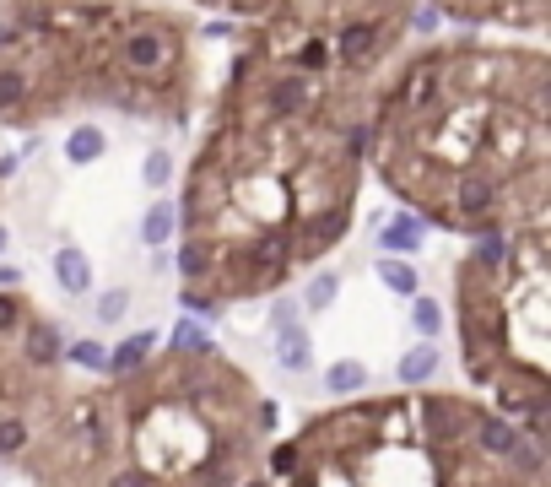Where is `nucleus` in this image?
I'll use <instances>...</instances> for the list:
<instances>
[{
  "mask_svg": "<svg viewBox=\"0 0 551 487\" xmlns=\"http://www.w3.org/2000/svg\"><path fill=\"white\" fill-rule=\"evenodd\" d=\"M238 487H276V482H265V477H254V482H238Z\"/></svg>",
  "mask_w": 551,
  "mask_h": 487,
  "instance_id": "72a5a7b5",
  "label": "nucleus"
},
{
  "mask_svg": "<svg viewBox=\"0 0 551 487\" xmlns=\"http://www.w3.org/2000/svg\"><path fill=\"white\" fill-rule=\"evenodd\" d=\"M303 466H308V450H303L298 439H292V444H276V450H271V471H276V477H298Z\"/></svg>",
  "mask_w": 551,
  "mask_h": 487,
  "instance_id": "393cba45",
  "label": "nucleus"
},
{
  "mask_svg": "<svg viewBox=\"0 0 551 487\" xmlns=\"http://www.w3.org/2000/svg\"><path fill=\"white\" fill-rule=\"evenodd\" d=\"M314 82L308 76H298V71H281V76H271L265 82V92H260V103H265V114L271 120H303L308 109H314Z\"/></svg>",
  "mask_w": 551,
  "mask_h": 487,
  "instance_id": "7ed1b4c3",
  "label": "nucleus"
},
{
  "mask_svg": "<svg viewBox=\"0 0 551 487\" xmlns=\"http://www.w3.org/2000/svg\"><path fill=\"white\" fill-rule=\"evenodd\" d=\"M298 314H303V309L292 304V298H281V304L271 309V331H281V325H292V320H298Z\"/></svg>",
  "mask_w": 551,
  "mask_h": 487,
  "instance_id": "c85d7f7f",
  "label": "nucleus"
},
{
  "mask_svg": "<svg viewBox=\"0 0 551 487\" xmlns=\"http://www.w3.org/2000/svg\"><path fill=\"white\" fill-rule=\"evenodd\" d=\"M184 309L190 314H200V320H217V314L227 309L217 293H211V287H184Z\"/></svg>",
  "mask_w": 551,
  "mask_h": 487,
  "instance_id": "a878e982",
  "label": "nucleus"
},
{
  "mask_svg": "<svg viewBox=\"0 0 551 487\" xmlns=\"http://www.w3.org/2000/svg\"><path fill=\"white\" fill-rule=\"evenodd\" d=\"M33 444V423L22 412H0V460H22Z\"/></svg>",
  "mask_w": 551,
  "mask_h": 487,
  "instance_id": "a211bd4d",
  "label": "nucleus"
},
{
  "mask_svg": "<svg viewBox=\"0 0 551 487\" xmlns=\"http://www.w3.org/2000/svg\"><path fill=\"white\" fill-rule=\"evenodd\" d=\"M411 331L422 336V341H438L443 336V304H438V298H427V293L411 298Z\"/></svg>",
  "mask_w": 551,
  "mask_h": 487,
  "instance_id": "4be33fe9",
  "label": "nucleus"
},
{
  "mask_svg": "<svg viewBox=\"0 0 551 487\" xmlns=\"http://www.w3.org/2000/svg\"><path fill=\"white\" fill-rule=\"evenodd\" d=\"M130 304H136L130 287H103V293L92 298V320H98V325H119L130 314Z\"/></svg>",
  "mask_w": 551,
  "mask_h": 487,
  "instance_id": "412c9836",
  "label": "nucleus"
},
{
  "mask_svg": "<svg viewBox=\"0 0 551 487\" xmlns=\"http://www.w3.org/2000/svg\"><path fill=\"white\" fill-rule=\"evenodd\" d=\"M152 271H157V276L173 271V249H152Z\"/></svg>",
  "mask_w": 551,
  "mask_h": 487,
  "instance_id": "7c9ffc66",
  "label": "nucleus"
},
{
  "mask_svg": "<svg viewBox=\"0 0 551 487\" xmlns=\"http://www.w3.org/2000/svg\"><path fill=\"white\" fill-rule=\"evenodd\" d=\"M325 65H335V60H330V44H325V38H303L298 55H292V71H298V76H314V71H325Z\"/></svg>",
  "mask_w": 551,
  "mask_h": 487,
  "instance_id": "5701e85b",
  "label": "nucleus"
},
{
  "mask_svg": "<svg viewBox=\"0 0 551 487\" xmlns=\"http://www.w3.org/2000/svg\"><path fill=\"white\" fill-rule=\"evenodd\" d=\"M6 249H11V228L0 222V260H6Z\"/></svg>",
  "mask_w": 551,
  "mask_h": 487,
  "instance_id": "473e14b6",
  "label": "nucleus"
},
{
  "mask_svg": "<svg viewBox=\"0 0 551 487\" xmlns=\"http://www.w3.org/2000/svg\"><path fill=\"white\" fill-rule=\"evenodd\" d=\"M438 22H443V6H433V0H422V6L406 11V28L411 33H438Z\"/></svg>",
  "mask_w": 551,
  "mask_h": 487,
  "instance_id": "bb28decb",
  "label": "nucleus"
},
{
  "mask_svg": "<svg viewBox=\"0 0 551 487\" xmlns=\"http://www.w3.org/2000/svg\"><path fill=\"white\" fill-rule=\"evenodd\" d=\"M335 298H341V271H314V276L303 282L298 309H308V314H325V309H335Z\"/></svg>",
  "mask_w": 551,
  "mask_h": 487,
  "instance_id": "f3484780",
  "label": "nucleus"
},
{
  "mask_svg": "<svg viewBox=\"0 0 551 487\" xmlns=\"http://www.w3.org/2000/svg\"><path fill=\"white\" fill-rule=\"evenodd\" d=\"M152 352H157V331H136V336H125L119 347H109V368L103 374H114V379H136L146 363H152Z\"/></svg>",
  "mask_w": 551,
  "mask_h": 487,
  "instance_id": "9d476101",
  "label": "nucleus"
},
{
  "mask_svg": "<svg viewBox=\"0 0 551 487\" xmlns=\"http://www.w3.org/2000/svg\"><path fill=\"white\" fill-rule=\"evenodd\" d=\"M217 6H244V0H217Z\"/></svg>",
  "mask_w": 551,
  "mask_h": 487,
  "instance_id": "f704fd0d",
  "label": "nucleus"
},
{
  "mask_svg": "<svg viewBox=\"0 0 551 487\" xmlns=\"http://www.w3.org/2000/svg\"><path fill=\"white\" fill-rule=\"evenodd\" d=\"M271 347H276V363L287 368V374H308V368H314V336H308L303 320L271 331Z\"/></svg>",
  "mask_w": 551,
  "mask_h": 487,
  "instance_id": "1a4fd4ad",
  "label": "nucleus"
},
{
  "mask_svg": "<svg viewBox=\"0 0 551 487\" xmlns=\"http://www.w3.org/2000/svg\"><path fill=\"white\" fill-rule=\"evenodd\" d=\"M17 174V157H0V179H11Z\"/></svg>",
  "mask_w": 551,
  "mask_h": 487,
  "instance_id": "2f4dec72",
  "label": "nucleus"
},
{
  "mask_svg": "<svg viewBox=\"0 0 551 487\" xmlns=\"http://www.w3.org/2000/svg\"><path fill=\"white\" fill-rule=\"evenodd\" d=\"M438 368H443L438 347H433V341H416V347H406V352H400L395 374H400V385L422 390V385H433V379H438Z\"/></svg>",
  "mask_w": 551,
  "mask_h": 487,
  "instance_id": "f8f14e48",
  "label": "nucleus"
},
{
  "mask_svg": "<svg viewBox=\"0 0 551 487\" xmlns=\"http://www.w3.org/2000/svg\"><path fill=\"white\" fill-rule=\"evenodd\" d=\"M384 22L379 17H346L335 28V44H330V60L346 65V71H368L373 60L384 55Z\"/></svg>",
  "mask_w": 551,
  "mask_h": 487,
  "instance_id": "f03ea898",
  "label": "nucleus"
},
{
  "mask_svg": "<svg viewBox=\"0 0 551 487\" xmlns=\"http://www.w3.org/2000/svg\"><path fill=\"white\" fill-rule=\"evenodd\" d=\"M103 487H163V482H157V477H146L141 466H130V460H125L119 471H109V477H103Z\"/></svg>",
  "mask_w": 551,
  "mask_h": 487,
  "instance_id": "cd10ccee",
  "label": "nucleus"
},
{
  "mask_svg": "<svg viewBox=\"0 0 551 487\" xmlns=\"http://www.w3.org/2000/svg\"><path fill=\"white\" fill-rule=\"evenodd\" d=\"M179 60H184V44L168 22H136L114 44V65L125 76H136V82H163Z\"/></svg>",
  "mask_w": 551,
  "mask_h": 487,
  "instance_id": "f257e3e1",
  "label": "nucleus"
},
{
  "mask_svg": "<svg viewBox=\"0 0 551 487\" xmlns=\"http://www.w3.org/2000/svg\"><path fill=\"white\" fill-rule=\"evenodd\" d=\"M60 363H76L82 374H103V368H109V347H103L98 336H76V341H65Z\"/></svg>",
  "mask_w": 551,
  "mask_h": 487,
  "instance_id": "6ab92c4d",
  "label": "nucleus"
},
{
  "mask_svg": "<svg viewBox=\"0 0 551 487\" xmlns=\"http://www.w3.org/2000/svg\"><path fill=\"white\" fill-rule=\"evenodd\" d=\"M379 282L395 298H416V293H422V271H416L411 260H400V255H379Z\"/></svg>",
  "mask_w": 551,
  "mask_h": 487,
  "instance_id": "dca6fc26",
  "label": "nucleus"
},
{
  "mask_svg": "<svg viewBox=\"0 0 551 487\" xmlns=\"http://www.w3.org/2000/svg\"><path fill=\"white\" fill-rule=\"evenodd\" d=\"M49 271H55V287H60L65 298H87L92 293V260H87V249L60 244L55 260H49Z\"/></svg>",
  "mask_w": 551,
  "mask_h": 487,
  "instance_id": "0eeeda50",
  "label": "nucleus"
},
{
  "mask_svg": "<svg viewBox=\"0 0 551 487\" xmlns=\"http://www.w3.org/2000/svg\"><path fill=\"white\" fill-rule=\"evenodd\" d=\"M173 233H179V206H173L168 195H157V201L141 212V244L146 249H168Z\"/></svg>",
  "mask_w": 551,
  "mask_h": 487,
  "instance_id": "ddd939ff",
  "label": "nucleus"
},
{
  "mask_svg": "<svg viewBox=\"0 0 551 487\" xmlns=\"http://www.w3.org/2000/svg\"><path fill=\"white\" fill-rule=\"evenodd\" d=\"M33 98H38V82H33V71L22 60H0V120H28L33 114Z\"/></svg>",
  "mask_w": 551,
  "mask_h": 487,
  "instance_id": "39448f33",
  "label": "nucleus"
},
{
  "mask_svg": "<svg viewBox=\"0 0 551 487\" xmlns=\"http://www.w3.org/2000/svg\"><path fill=\"white\" fill-rule=\"evenodd\" d=\"M422 244H427V217L422 212H395V217L379 222V249L384 255L411 260V255H422Z\"/></svg>",
  "mask_w": 551,
  "mask_h": 487,
  "instance_id": "423d86ee",
  "label": "nucleus"
},
{
  "mask_svg": "<svg viewBox=\"0 0 551 487\" xmlns=\"http://www.w3.org/2000/svg\"><path fill=\"white\" fill-rule=\"evenodd\" d=\"M168 352H173V358H211V352H217V341H211V331L200 320H179V325H173Z\"/></svg>",
  "mask_w": 551,
  "mask_h": 487,
  "instance_id": "2eb2a0df",
  "label": "nucleus"
},
{
  "mask_svg": "<svg viewBox=\"0 0 551 487\" xmlns=\"http://www.w3.org/2000/svg\"><path fill=\"white\" fill-rule=\"evenodd\" d=\"M22 363L28 368H55L60 358H65V331L55 320H49V314H28V320H22Z\"/></svg>",
  "mask_w": 551,
  "mask_h": 487,
  "instance_id": "20e7f679",
  "label": "nucleus"
},
{
  "mask_svg": "<svg viewBox=\"0 0 551 487\" xmlns=\"http://www.w3.org/2000/svg\"><path fill=\"white\" fill-rule=\"evenodd\" d=\"M28 314L33 309H28V298H22V293H0V336H17Z\"/></svg>",
  "mask_w": 551,
  "mask_h": 487,
  "instance_id": "b1692460",
  "label": "nucleus"
},
{
  "mask_svg": "<svg viewBox=\"0 0 551 487\" xmlns=\"http://www.w3.org/2000/svg\"><path fill=\"white\" fill-rule=\"evenodd\" d=\"M103 152H109V130L103 125H71V136H65V163L71 168H92V163H103Z\"/></svg>",
  "mask_w": 551,
  "mask_h": 487,
  "instance_id": "9b49d317",
  "label": "nucleus"
},
{
  "mask_svg": "<svg viewBox=\"0 0 551 487\" xmlns=\"http://www.w3.org/2000/svg\"><path fill=\"white\" fill-rule=\"evenodd\" d=\"M173 271L184 276V287H200L211 282V271H217V239H206V233H195V239H184L173 249Z\"/></svg>",
  "mask_w": 551,
  "mask_h": 487,
  "instance_id": "6e6552de",
  "label": "nucleus"
},
{
  "mask_svg": "<svg viewBox=\"0 0 551 487\" xmlns=\"http://www.w3.org/2000/svg\"><path fill=\"white\" fill-rule=\"evenodd\" d=\"M22 287V266H11V260H0V293H17Z\"/></svg>",
  "mask_w": 551,
  "mask_h": 487,
  "instance_id": "c756f323",
  "label": "nucleus"
},
{
  "mask_svg": "<svg viewBox=\"0 0 551 487\" xmlns=\"http://www.w3.org/2000/svg\"><path fill=\"white\" fill-rule=\"evenodd\" d=\"M173 174H179V163H173L168 147H152V152L141 157V184H146L152 195H163L168 184H173Z\"/></svg>",
  "mask_w": 551,
  "mask_h": 487,
  "instance_id": "aec40b11",
  "label": "nucleus"
},
{
  "mask_svg": "<svg viewBox=\"0 0 551 487\" xmlns=\"http://www.w3.org/2000/svg\"><path fill=\"white\" fill-rule=\"evenodd\" d=\"M373 385V374H368V363H357V358H335L325 368V390L335 401H346V396H362V390Z\"/></svg>",
  "mask_w": 551,
  "mask_h": 487,
  "instance_id": "4468645a",
  "label": "nucleus"
}]
</instances>
